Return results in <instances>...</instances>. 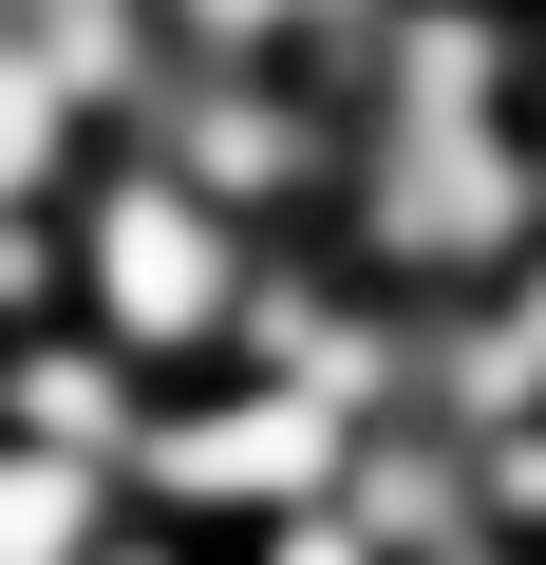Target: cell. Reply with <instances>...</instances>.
<instances>
[{"instance_id":"obj_4","label":"cell","mask_w":546,"mask_h":565,"mask_svg":"<svg viewBox=\"0 0 546 565\" xmlns=\"http://www.w3.org/2000/svg\"><path fill=\"white\" fill-rule=\"evenodd\" d=\"M95 565H226V546H189V527H151V509H132V527H114Z\"/></svg>"},{"instance_id":"obj_2","label":"cell","mask_w":546,"mask_h":565,"mask_svg":"<svg viewBox=\"0 0 546 565\" xmlns=\"http://www.w3.org/2000/svg\"><path fill=\"white\" fill-rule=\"evenodd\" d=\"M132 527V490L95 452H39V434H0V565H95Z\"/></svg>"},{"instance_id":"obj_1","label":"cell","mask_w":546,"mask_h":565,"mask_svg":"<svg viewBox=\"0 0 546 565\" xmlns=\"http://www.w3.org/2000/svg\"><path fill=\"white\" fill-rule=\"evenodd\" d=\"M245 302H264V226H226L207 189H170L151 151H95L57 189V321L95 359H132L151 396L226 377L245 359Z\"/></svg>"},{"instance_id":"obj_3","label":"cell","mask_w":546,"mask_h":565,"mask_svg":"<svg viewBox=\"0 0 546 565\" xmlns=\"http://www.w3.org/2000/svg\"><path fill=\"white\" fill-rule=\"evenodd\" d=\"M226 565H377V546H358V527H340V509H283V527H245V546H226Z\"/></svg>"}]
</instances>
